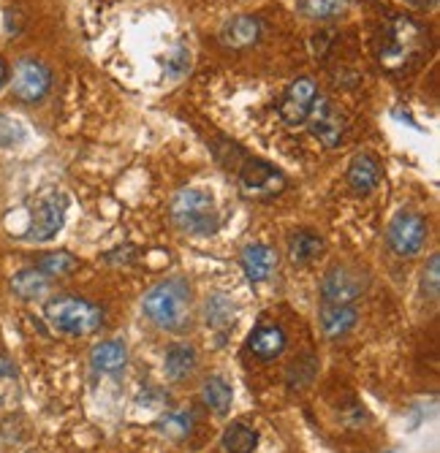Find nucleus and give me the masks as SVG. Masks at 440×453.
Returning a JSON list of instances; mask_svg holds the SVG:
<instances>
[{
  "mask_svg": "<svg viewBox=\"0 0 440 453\" xmlns=\"http://www.w3.org/2000/svg\"><path fill=\"white\" fill-rule=\"evenodd\" d=\"M424 27L413 17H394L378 35L375 58L389 73L408 71L424 52Z\"/></svg>",
  "mask_w": 440,
  "mask_h": 453,
  "instance_id": "nucleus-1",
  "label": "nucleus"
},
{
  "mask_svg": "<svg viewBox=\"0 0 440 453\" xmlns=\"http://www.w3.org/2000/svg\"><path fill=\"white\" fill-rule=\"evenodd\" d=\"M190 285L182 277H169L144 294V315L166 332H180L190 318Z\"/></svg>",
  "mask_w": 440,
  "mask_h": 453,
  "instance_id": "nucleus-2",
  "label": "nucleus"
},
{
  "mask_svg": "<svg viewBox=\"0 0 440 453\" xmlns=\"http://www.w3.org/2000/svg\"><path fill=\"white\" fill-rule=\"evenodd\" d=\"M172 220L180 231L210 236L220 228V215L215 207V198L198 188H182L172 198Z\"/></svg>",
  "mask_w": 440,
  "mask_h": 453,
  "instance_id": "nucleus-3",
  "label": "nucleus"
},
{
  "mask_svg": "<svg viewBox=\"0 0 440 453\" xmlns=\"http://www.w3.org/2000/svg\"><path fill=\"white\" fill-rule=\"evenodd\" d=\"M44 315L55 332L68 337H88L96 334L104 323V310L88 299L79 296H55L44 304Z\"/></svg>",
  "mask_w": 440,
  "mask_h": 453,
  "instance_id": "nucleus-4",
  "label": "nucleus"
},
{
  "mask_svg": "<svg viewBox=\"0 0 440 453\" xmlns=\"http://www.w3.org/2000/svg\"><path fill=\"white\" fill-rule=\"evenodd\" d=\"M66 210H68V198L60 190H44L33 203L27 239L30 242L55 239L60 234L63 223H66Z\"/></svg>",
  "mask_w": 440,
  "mask_h": 453,
  "instance_id": "nucleus-5",
  "label": "nucleus"
},
{
  "mask_svg": "<svg viewBox=\"0 0 440 453\" xmlns=\"http://www.w3.org/2000/svg\"><path fill=\"white\" fill-rule=\"evenodd\" d=\"M286 190V177L272 163L248 157L239 169V193L251 201H269Z\"/></svg>",
  "mask_w": 440,
  "mask_h": 453,
  "instance_id": "nucleus-6",
  "label": "nucleus"
},
{
  "mask_svg": "<svg viewBox=\"0 0 440 453\" xmlns=\"http://www.w3.org/2000/svg\"><path fill=\"white\" fill-rule=\"evenodd\" d=\"M52 88V71L38 58H19L12 73V93L22 104H38Z\"/></svg>",
  "mask_w": 440,
  "mask_h": 453,
  "instance_id": "nucleus-7",
  "label": "nucleus"
},
{
  "mask_svg": "<svg viewBox=\"0 0 440 453\" xmlns=\"http://www.w3.org/2000/svg\"><path fill=\"white\" fill-rule=\"evenodd\" d=\"M427 236H429L427 220L421 215H416V212H397L391 218V223H389V231H386L391 253L399 256V258L419 256Z\"/></svg>",
  "mask_w": 440,
  "mask_h": 453,
  "instance_id": "nucleus-8",
  "label": "nucleus"
},
{
  "mask_svg": "<svg viewBox=\"0 0 440 453\" xmlns=\"http://www.w3.org/2000/svg\"><path fill=\"white\" fill-rule=\"evenodd\" d=\"M318 98V85L310 76H299L286 88V93L277 101V114L289 128H302L307 122V114Z\"/></svg>",
  "mask_w": 440,
  "mask_h": 453,
  "instance_id": "nucleus-9",
  "label": "nucleus"
},
{
  "mask_svg": "<svg viewBox=\"0 0 440 453\" xmlns=\"http://www.w3.org/2000/svg\"><path fill=\"white\" fill-rule=\"evenodd\" d=\"M305 126L310 128L313 139H318L324 147H340L343 139H345V117L343 111L324 96H318L310 114H307V122Z\"/></svg>",
  "mask_w": 440,
  "mask_h": 453,
  "instance_id": "nucleus-10",
  "label": "nucleus"
},
{
  "mask_svg": "<svg viewBox=\"0 0 440 453\" xmlns=\"http://www.w3.org/2000/svg\"><path fill=\"white\" fill-rule=\"evenodd\" d=\"M365 285H367L365 274H359L356 269L335 266L321 282V302L324 304H353L365 294Z\"/></svg>",
  "mask_w": 440,
  "mask_h": 453,
  "instance_id": "nucleus-11",
  "label": "nucleus"
},
{
  "mask_svg": "<svg viewBox=\"0 0 440 453\" xmlns=\"http://www.w3.org/2000/svg\"><path fill=\"white\" fill-rule=\"evenodd\" d=\"M259 38H261V19L251 14H239L228 19L220 30V41L228 50H248L259 44Z\"/></svg>",
  "mask_w": 440,
  "mask_h": 453,
  "instance_id": "nucleus-12",
  "label": "nucleus"
},
{
  "mask_svg": "<svg viewBox=\"0 0 440 453\" xmlns=\"http://www.w3.org/2000/svg\"><path fill=\"white\" fill-rule=\"evenodd\" d=\"M381 182V166H378V160L375 155H356L351 160V166H348V185L356 196H370Z\"/></svg>",
  "mask_w": 440,
  "mask_h": 453,
  "instance_id": "nucleus-13",
  "label": "nucleus"
},
{
  "mask_svg": "<svg viewBox=\"0 0 440 453\" xmlns=\"http://www.w3.org/2000/svg\"><path fill=\"white\" fill-rule=\"evenodd\" d=\"M239 264H243V272L251 282H264L274 272L277 256L266 244H248L243 256H239Z\"/></svg>",
  "mask_w": 440,
  "mask_h": 453,
  "instance_id": "nucleus-14",
  "label": "nucleus"
},
{
  "mask_svg": "<svg viewBox=\"0 0 440 453\" xmlns=\"http://www.w3.org/2000/svg\"><path fill=\"white\" fill-rule=\"evenodd\" d=\"M248 345H251V350H253L261 361H274L280 353L286 350V332H283L280 326L264 323V326L253 328V334H251Z\"/></svg>",
  "mask_w": 440,
  "mask_h": 453,
  "instance_id": "nucleus-15",
  "label": "nucleus"
},
{
  "mask_svg": "<svg viewBox=\"0 0 440 453\" xmlns=\"http://www.w3.org/2000/svg\"><path fill=\"white\" fill-rule=\"evenodd\" d=\"M359 323V312L353 304H324L321 307V332L329 340L345 337Z\"/></svg>",
  "mask_w": 440,
  "mask_h": 453,
  "instance_id": "nucleus-16",
  "label": "nucleus"
},
{
  "mask_svg": "<svg viewBox=\"0 0 440 453\" xmlns=\"http://www.w3.org/2000/svg\"><path fill=\"white\" fill-rule=\"evenodd\" d=\"M324 250H327V242L313 231H297L289 239V258L297 266H307V264L318 261L324 256Z\"/></svg>",
  "mask_w": 440,
  "mask_h": 453,
  "instance_id": "nucleus-17",
  "label": "nucleus"
},
{
  "mask_svg": "<svg viewBox=\"0 0 440 453\" xmlns=\"http://www.w3.org/2000/svg\"><path fill=\"white\" fill-rule=\"evenodd\" d=\"M90 361H93V369H96V372H109V375H112V372H120V369L126 366L128 350H126L123 342L106 340V342H101V345L93 348Z\"/></svg>",
  "mask_w": 440,
  "mask_h": 453,
  "instance_id": "nucleus-18",
  "label": "nucleus"
},
{
  "mask_svg": "<svg viewBox=\"0 0 440 453\" xmlns=\"http://www.w3.org/2000/svg\"><path fill=\"white\" fill-rule=\"evenodd\" d=\"M164 369H166L169 380H185L188 375H193V369H196V350L190 345H182V342L172 345L166 350Z\"/></svg>",
  "mask_w": 440,
  "mask_h": 453,
  "instance_id": "nucleus-19",
  "label": "nucleus"
},
{
  "mask_svg": "<svg viewBox=\"0 0 440 453\" xmlns=\"http://www.w3.org/2000/svg\"><path fill=\"white\" fill-rule=\"evenodd\" d=\"M12 291L19 296V299H42L47 291H50V277L42 274L38 269H22L14 274L12 280Z\"/></svg>",
  "mask_w": 440,
  "mask_h": 453,
  "instance_id": "nucleus-20",
  "label": "nucleus"
},
{
  "mask_svg": "<svg viewBox=\"0 0 440 453\" xmlns=\"http://www.w3.org/2000/svg\"><path fill=\"white\" fill-rule=\"evenodd\" d=\"M202 402L212 410L215 416H226L231 410V402H234V391L220 375H212L202 386Z\"/></svg>",
  "mask_w": 440,
  "mask_h": 453,
  "instance_id": "nucleus-21",
  "label": "nucleus"
},
{
  "mask_svg": "<svg viewBox=\"0 0 440 453\" xmlns=\"http://www.w3.org/2000/svg\"><path fill=\"white\" fill-rule=\"evenodd\" d=\"M223 450L226 453H256L259 448V432L243 421L231 424L226 432H223V440H220Z\"/></svg>",
  "mask_w": 440,
  "mask_h": 453,
  "instance_id": "nucleus-22",
  "label": "nucleus"
},
{
  "mask_svg": "<svg viewBox=\"0 0 440 453\" xmlns=\"http://www.w3.org/2000/svg\"><path fill=\"white\" fill-rule=\"evenodd\" d=\"M76 266H79V258L66 253V250L44 253L42 258H38V264H35V269L42 272V274H47L50 280L52 277H68V274L76 272Z\"/></svg>",
  "mask_w": 440,
  "mask_h": 453,
  "instance_id": "nucleus-23",
  "label": "nucleus"
},
{
  "mask_svg": "<svg viewBox=\"0 0 440 453\" xmlns=\"http://www.w3.org/2000/svg\"><path fill=\"white\" fill-rule=\"evenodd\" d=\"M348 9V0H299V12L310 19H335Z\"/></svg>",
  "mask_w": 440,
  "mask_h": 453,
  "instance_id": "nucleus-24",
  "label": "nucleus"
},
{
  "mask_svg": "<svg viewBox=\"0 0 440 453\" xmlns=\"http://www.w3.org/2000/svg\"><path fill=\"white\" fill-rule=\"evenodd\" d=\"M27 139L25 126L17 117L0 114V147H19Z\"/></svg>",
  "mask_w": 440,
  "mask_h": 453,
  "instance_id": "nucleus-25",
  "label": "nucleus"
},
{
  "mask_svg": "<svg viewBox=\"0 0 440 453\" xmlns=\"http://www.w3.org/2000/svg\"><path fill=\"white\" fill-rule=\"evenodd\" d=\"M188 68H190V50H188L185 44H180V47H174V50L166 52V58H164V71H166L172 79L185 76Z\"/></svg>",
  "mask_w": 440,
  "mask_h": 453,
  "instance_id": "nucleus-26",
  "label": "nucleus"
},
{
  "mask_svg": "<svg viewBox=\"0 0 440 453\" xmlns=\"http://www.w3.org/2000/svg\"><path fill=\"white\" fill-rule=\"evenodd\" d=\"M421 294L429 296V299H437L440 294V256L432 253L427 266H424V274H421Z\"/></svg>",
  "mask_w": 440,
  "mask_h": 453,
  "instance_id": "nucleus-27",
  "label": "nucleus"
},
{
  "mask_svg": "<svg viewBox=\"0 0 440 453\" xmlns=\"http://www.w3.org/2000/svg\"><path fill=\"white\" fill-rule=\"evenodd\" d=\"M161 429L166 437H174V440H182V437H188L190 434V429H193V416L190 413H172V416H166L164 421H161Z\"/></svg>",
  "mask_w": 440,
  "mask_h": 453,
  "instance_id": "nucleus-28",
  "label": "nucleus"
},
{
  "mask_svg": "<svg viewBox=\"0 0 440 453\" xmlns=\"http://www.w3.org/2000/svg\"><path fill=\"white\" fill-rule=\"evenodd\" d=\"M231 312H234V307L228 304V299L215 296V299L207 304V323H215V326L228 323V320H231Z\"/></svg>",
  "mask_w": 440,
  "mask_h": 453,
  "instance_id": "nucleus-29",
  "label": "nucleus"
},
{
  "mask_svg": "<svg viewBox=\"0 0 440 453\" xmlns=\"http://www.w3.org/2000/svg\"><path fill=\"white\" fill-rule=\"evenodd\" d=\"M131 258H134V247H114L112 253H106V261L109 264H120V261L128 264Z\"/></svg>",
  "mask_w": 440,
  "mask_h": 453,
  "instance_id": "nucleus-30",
  "label": "nucleus"
},
{
  "mask_svg": "<svg viewBox=\"0 0 440 453\" xmlns=\"http://www.w3.org/2000/svg\"><path fill=\"white\" fill-rule=\"evenodd\" d=\"M6 375H14V369L6 358H0V378H6Z\"/></svg>",
  "mask_w": 440,
  "mask_h": 453,
  "instance_id": "nucleus-31",
  "label": "nucleus"
},
{
  "mask_svg": "<svg viewBox=\"0 0 440 453\" xmlns=\"http://www.w3.org/2000/svg\"><path fill=\"white\" fill-rule=\"evenodd\" d=\"M6 76H9V65H6V60L0 58V88L6 85Z\"/></svg>",
  "mask_w": 440,
  "mask_h": 453,
  "instance_id": "nucleus-32",
  "label": "nucleus"
},
{
  "mask_svg": "<svg viewBox=\"0 0 440 453\" xmlns=\"http://www.w3.org/2000/svg\"><path fill=\"white\" fill-rule=\"evenodd\" d=\"M408 6H416V9H427V6H432L435 0H405Z\"/></svg>",
  "mask_w": 440,
  "mask_h": 453,
  "instance_id": "nucleus-33",
  "label": "nucleus"
}]
</instances>
